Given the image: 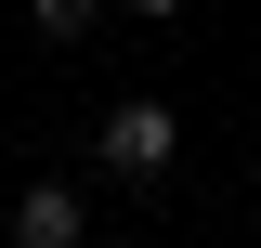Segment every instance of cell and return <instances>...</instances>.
<instances>
[{
    "label": "cell",
    "mask_w": 261,
    "mask_h": 248,
    "mask_svg": "<svg viewBox=\"0 0 261 248\" xmlns=\"http://www.w3.org/2000/svg\"><path fill=\"white\" fill-rule=\"evenodd\" d=\"M92 157L118 170V183H157L170 157H183V118H170L157 92H118V105H105V131H92Z\"/></svg>",
    "instance_id": "1"
},
{
    "label": "cell",
    "mask_w": 261,
    "mask_h": 248,
    "mask_svg": "<svg viewBox=\"0 0 261 248\" xmlns=\"http://www.w3.org/2000/svg\"><path fill=\"white\" fill-rule=\"evenodd\" d=\"M13 248H92L79 183H27V196H13Z\"/></svg>",
    "instance_id": "2"
},
{
    "label": "cell",
    "mask_w": 261,
    "mask_h": 248,
    "mask_svg": "<svg viewBox=\"0 0 261 248\" xmlns=\"http://www.w3.org/2000/svg\"><path fill=\"white\" fill-rule=\"evenodd\" d=\"M105 13H118V0H27V27H39V39H53V53H79V39H92V27H105Z\"/></svg>",
    "instance_id": "3"
},
{
    "label": "cell",
    "mask_w": 261,
    "mask_h": 248,
    "mask_svg": "<svg viewBox=\"0 0 261 248\" xmlns=\"http://www.w3.org/2000/svg\"><path fill=\"white\" fill-rule=\"evenodd\" d=\"M118 13H183V0H118Z\"/></svg>",
    "instance_id": "4"
},
{
    "label": "cell",
    "mask_w": 261,
    "mask_h": 248,
    "mask_svg": "<svg viewBox=\"0 0 261 248\" xmlns=\"http://www.w3.org/2000/svg\"><path fill=\"white\" fill-rule=\"evenodd\" d=\"M0 13H13V0H0Z\"/></svg>",
    "instance_id": "5"
}]
</instances>
